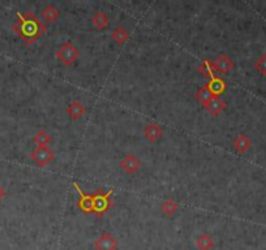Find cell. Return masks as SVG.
<instances>
[{"label":"cell","mask_w":266,"mask_h":250,"mask_svg":"<svg viewBox=\"0 0 266 250\" xmlns=\"http://www.w3.org/2000/svg\"><path fill=\"white\" fill-rule=\"evenodd\" d=\"M12 30L25 43L31 44L37 42L46 33L47 29L33 12H17V21L13 24Z\"/></svg>","instance_id":"1"},{"label":"cell","mask_w":266,"mask_h":250,"mask_svg":"<svg viewBox=\"0 0 266 250\" xmlns=\"http://www.w3.org/2000/svg\"><path fill=\"white\" fill-rule=\"evenodd\" d=\"M114 193V189L109 190L107 193H103L101 189L97 190L93 194L94 198V214L97 216H103L107 211L114 206V202L111 201V195Z\"/></svg>","instance_id":"2"},{"label":"cell","mask_w":266,"mask_h":250,"mask_svg":"<svg viewBox=\"0 0 266 250\" xmlns=\"http://www.w3.org/2000/svg\"><path fill=\"white\" fill-rule=\"evenodd\" d=\"M80 56V51L72 42H65L64 44H62L58 51H56V59L59 60L63 65L69 67L73 64Z\"/></svg>","instance_id":"3"},{"label":"cell","mask_w":266,"mask_h":250,"mask_svg":"<svg viewBox=\"0 0 266 250\" xmlns=\"http://www.w3.org/2000/svg\"><path fill=\"white\" fill-rule=\"evenodd\" d=\"M31 159L39 167H45L55 159V153L50 147H47V146H45V147H35L33 153H31Z\"/></svg>","instance_id":"4"},{"label":"cell","mask_w":266,"mask_h":250,"mask_svg":"<svg viewBox=\"0 0 266 250\" xmlns=\"http://www.w3.org/2000/svg\"><path fill=\"white\" fill-rule=\"evenodd\" d=\"M119 166H120V170L123 171V172L128 173V175H135V173L139 172L143 163H141L139 157H136V155L133 154H128L121 159Z\"/></svg>","instance_id":"5"},{"label":"cell","mask_w":266,"mask_h":250,"mask_svg":"<svg viewBox=\"0 0 266 250\" xmlns=\"http://www.w3.org/2000/svg\"><path fill=\"white\" fill-rule=\"evenodd\" d=\"M73 186L76 191L80 195L78 199V209L85 214H94V198L93 194H85L84 191L81 190L77 182H73Z\"/></svg>","instance_id":"6"},{"label":"cell","mask_w":266,"mask_h":250,"mask_svg":"<svg viewBox=\"0 0 266 250\" xmlns=\"http://www.w3.org/2000/svg\"><path fill=\"white\" fill-rule=\"evenodd\" d=\"M94 246L97 250H118V240L111 233H102L96 241Z\"/></svg>","instance_id":"7"},{"label":"cell","mask_w":266,"mask_h":250,"mask_svg":"<svg viewBox=\"0 0 266 250\" xmlns=\"http://www.w3.org/2000/svg\"><path fill=\"white\" fill-rule=\"evenodd\" d=\"M144 136L148 139L149 142L155 143L163 136V129L159 124L157 123H149L145 128H144Z\"/></svg>","instance_id":"8"},{"label":"cell","mask_w":266,"mask_h":250,"mask_svg":"<svg viewBox=\"0 0 266 250\" xmlns=\"http://www.w3.org/2000/svg\"><path fill=\"white\" fill-rule=\"evenodd\" d=\"M234 62H232L231 59H230L229 56L225 55V54H222V55H219V58H218L215 62L213 63V67H214V71L218 72V73H227V72L231 71L232 68H234Z\"/></svg>","instance_id":"9"},{"label":"cell","mask_w":266,"mask_h":250,"mask_svg":"<svg viewBox=\"0 0 266 250\" xmlns=\"http://www.w3.org/2000/svg\"><path fill=\"white\" fill-rule=\"evenodd\" d=\"M60 17V11L54 4H47L42 10V19L49 24H55Z\"/></svg>","instance_id":"10"},{"label":"cell","mask_w":266,"mask_h":250,"mask_svg":"<svg viewBox=\"0 0 266 250\" xmlns=\"http://www.w3.org/2000/svg\"><path fill=\"white\" fill-rule=\"evenodd\" d=\"M205 108H206L207 111L210 112L213 116H218V115L226 108V102H225L223 99H220L219 96H214L210 102L205 106Z\"/></svg>","instance_id":"11"},{"label":"cell","mask_w":266,"mask_h":250,"mask_svg":"<svg viewBox=\"0 0 266 250\" xmlns=\"http://www.w3.org/2000/svg\"><path fill=\"white\" fill-rule=\"evenodd\" d=\"M67 114L69 115V118H71L72 120H78V119H81L85 115L84 105L81 102H78V101L72 102L71 105L68 106V108H67Z\"/></svg>","instance_id":"12"},{"label":"cell","mask_w":266,"mask_h":250,"mask_svg":"<svg viewBox=\"0 0 266 250\" xmlns=\"http://www.w3.org/2000/svg\"><path fill=\"white\" fill-rule=\"evenodd\" d=\"M195 244L200 250H211L215 246V242H214L213 237H211L210 235H207V233L198 235L197 238H196Z\"/></svg>","instance_id":"13"},{"label":"cell","mask_w":266,"mask_h":250,"mask_svg":"<svg viewBox=\"0 0 266 250\" xmlns=\"http://www.w3.org/2000/svg\"><path fill=\"white\" fill-rule=\"evenodd\" d=\"M92 22H93V25L98 30H103V29L107 28L110 24L109 15L106 12H103V11H98V12L94 13Z\"/></svg>","instance_id":"14"},{"label":"cell","mask_w":266,"mask_h":250,"mask_svg":"<svg viewBox=\"0 0 266 250\" xmlns=\"http://www.w3.org/2000/svg\"><path fill=\"white\" fill-rule=\"evenodd\" d=\"M251 139L248 138L247 136H244V134H240V136H238L234 139V147H235L236 152L240 153V154H245V153L251 148Z\"/></svg>","instance_id":"15"},{"label":"cell","mask_w":266,"mask_h":250,"mask_svg":"<svg viewBox=\"0 0 266 250\" xmlns=\"http://www.w3.org/2000/svg\"><path fill=\"white\" fill-rule=\"evenodd\" d=\"M111 38L118 44L127 43L128 39H129V31H128L127 28H124V26H118V28H115V30L112 31Z\"/></svg>","instance_id":"16"},{"label":"cell","mask_w":266,"mask_h":250,"mask_svg":"<svg viewBox=\"0 0 266 250\" xmlns=\"http://www.w3.org/2000/svg\"><path fill=\"white\" fill-rule=\"evenodd\" d=\"M207 86H209V89H210V91L214 95L218 96L226 90V82L222 78L218 77V76H215L214 78H211L210 82L207 83Z\"/></svg>","instance_id":"17"},{"label":"cell","mask_w":266,"mask_h":250,"mask_svg":"<svg viewBox=\"0 0 266 250\" xmlns=\"http://www.w3.org/2000/svg\"><path fill=\"white\" fill-rule=\"evenodd\" d=\"M178 210H179V205L175 201H172V199H170V198H167V199H164V201L162 202L161 211L166 216H170L171 218V216H173L178 213Z\"/></svg>","instance_id":"18"},{"label":"cell","mask_w":266,"mask_h":250,"mask_svg":"<svg viewBox=\"0 0 266 250\" xmlns=\"http://www.w3.org/2000/svg\"><path fill=\"white\" fill-rule=\"evenodd\" d=\"M214 94L211 93L210 91V89H209V86H207V85H205V86H202L201 89L198 90L197 91V94H196V99H197L198 102L201 103L202 106H206L207 103L210 102L211 99L214 98Z\"/></svg>","instance_id":"19"},{"label":"cell","mask_w":266,"mask_h":250,"mask_svg":"<svg viewBox=\"0 0 266 250\" xmlns=\"http://www.w3.org/2000/svg\"><path fill=\"white\" fill-rule=\"evenodd\" d=\"M33 141L37 145V147H45V146H47L51 142V136H50L46 130H38Z\"/></svg>","instance_id":"20"},{"label":"cell","mask_w":266,"mask_h":250,"mask_svg":"<svg viewBox=\"0 0 266 250\" xmlns=\"http://www.w3.org/2000/svg\"><path fill=\"white\" fill-rule=\"evenodd\" d=\"M200 72H201L202 74H204L205 77H207V78H214L215 77V76H217V74L214 73V67H213V63H211V60H209V59H206L205 60L204 63H202L201 65H200Z\"/></svg>","instance_id":"21"},{"label":"cell","mask_w":266,"mask_h":250,"mask_svg":"<svg viewBox=\"0 0 266 250\" xmlns=\"http://www.w3.org/2000/svg\"><path fill=\"white\" fill-rule=\"evenodd\" d=\"M254 69H256L261 76L266 77V54L261 55L254 63Z\"/></svg>","instance_id":"22"},{"label":"cell","mask_w":266,"mask_h":250,"mask_svg":"<svg viewBox=\"0 0 266 250\" xmlns=\"http://www.w3.org/2000/svg\"><path fill=\"white\" fill-rule=\"evenodd\" d=\"M6 195H7V191H6V189H4L3 186L0 185V202L3 201L4 198H6Z\"/></svg>","instance_id":"23"}]
</instances>
